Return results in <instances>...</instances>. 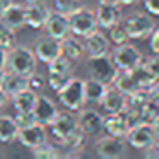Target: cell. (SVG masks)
Listing matches in <instances>:
<instances>
[{
	"instance_id": "1",
	"label": "cell",
	"mask_w": 159,
	"mask_h": 159,
	"mask_svg": "<svg viewBox=\"0 0 159 159\" xmlns=\"http://www.w3.org/2000/svg\"><path fill=\"white\" fill-rule=\"evenodd\" d=\"M36 67H38V58L29 46L16 45L7 52V70L29 77L33 72H36Z\"/></svg>"
},
{
	"instance_id": "2",
	"label": "cell",
	"mask_w": 159,
	"mask_h": 159,
	"mask_svg": "<svg viewBox=\"0 0 159 159\" xmlns=\"http://www.w3.org/2000/svg\"><path fill=\"white\" fill-rule=\"evenodd\" d=\"M58 101L65 110L69 111H79L86 103L84 98V79L80 77H70L69 82L57 93Z\"/></svg>"
},
{
	"instance_id": "3",
	"label": "cell",
	"mask_w": 159,
	"mask_h": 159,
	"mask_svg": "<svg viewBox=\"0 0 159 159\" xmlns=\"http://www.w3.org/2000/svg\"><path fill=\"white\" fill-rule=\"evenodd\" d=\"M87 74L89 77H94L98 80H103L104 84H113V80L118 75V69L115 65L110 53L99 57H89L87 60Z\"/></svg>"
},
{
	"instance_id": "4",
	"label": "cell",
	"mask_w": 159,
	"mask_h": 159,
	"mask_svg": "<svg viewBox=\"0 0 159 159\" xmlns=\"http://www.w3.org/2000/svg\"><path fill=\"white\" fill-rule=\"evenodd\" d=\"M69 24H70V33L79 38H84L89 33H93L94 29H98V21L94 11H91L89 7H77L74 12L69 14Z\"/></svg>"
},
{
	"instance_id": "5",
	"label": "cell",
	"mask_w": 159,
	"mask_h": 159,
	"mask_svg": "<svg viewBox=\"0 0 159 159\" xmlns=\"http://www.w3.org/2000/svg\"><path fill=\"white\" fill-rule=\"evenodd\" d=\"M121 24L125 26L130 39L149 38L151 33L154 31V28H156V22H154V19L151 17L149 12L147 14H145V12H134V14L127 16Z\"/></svg>"
},
{
	"instance_id": "6",
	"label": "cell",
	"mask_w": 159,
	"mask_h": 159,
	"mask_svg": "<svg viewBox=\"0 0 159 159\" xmlns=\"http://www.w3.org/2000/svg\"><path fill=\"white\" fill-rule=\"evenodd\" d=\"M111 58L118 70H134L144 62V55L139 52L137 46L130 45V43L116 45L111 52Z\"/></svg>"
},
{
	"instance_id": "7",
	"label": "cell",
	"mask_w": 159,
	"mask_h": 159,
	"mask_svg": "<svg viewBox=\"0 0 159 159\" xmlns=\"http://www.w3.org/2000/svg\"><path fill=\"white\" fill-rule=\"evenodd\" d=\"M94 151L99 157L103 159H120L125 157L128 152V145L125 139L115 137V135H103L96 140L94 144Z\"/></svg>"
},
{
	"instance_id": "8",
	"label": "cell",
	"mask_w": 159,
	"mask_h": 159,
	"mask_svg": "<svg viewBox=\"0 0 159 159\" xmlns=\"http://www.w3.org/2000/svg\"><path fill=\"white\" fill-rule=\"evenodd\" d=\"M128 145H132L134 149H147L156 142V132L154 125L151 121H139L134 123L132 128L128 130L127 137H125Z\"/></svg>"
},
{
	"instance_id": "9",
	"label": "cell",
	"mask_w": 159,
	"mask_h": 159,
	"mask_svg": "<svg viewBox=\"0 0 159 159\" xmlns=\"http://www.w3.org/2000/svg\"><path fill=\"white\" fill-rule=\"evenodd\" d=\"M77 127L87 137L89 135L96 137V135H99L104 130V116L98 110H93V108H86V110L80 108L79 116H77Z\"/></svg>"
},
{
	"instance_id": "10",
	"label": "cell",
	"mask_w": 159,
	"mask_h": 159,
	"mask_svg": "<svg viewBox=\"0 0 159 159\" xmlns=\"http://www.w3.org/2000/svg\"><path fill=\"white\" fill-rule=\"evenodd\" d=\"M33 52H34L38 62H43L48 65L50 62L57 58V57L62 55V45H60V39H55L52 36H39L34 41L33 46Z\"/></svg>"
},
{
	"instance_id": "11",
	"label": "cell",
	"mask_w": 159,
	"mask_h": 159,
	"mask_svg": "<svg viewBox=\"0 0 159 159\" xmlns=\"http://www.w3.org/2000/svg\"><path fill=\"white\" fill-rule=\"evenodd\" d=\"M17 140L21 142L22 147L33 149L43 145L46 140H48V134H46V127L41 123H33V125H28V127H22L19 128V134H17Z\"/></svg>"
},
{
	"instance_id": "12",
	"label": "cell",
	"mask_w": 159,
	"mask_h": 159,
	"mask_svg": "<svg viewBox=\"0 0 159 159\" xmlns=\"http://www.w3.org/2000/svg\"><path fill=\"white\" fill-rule=\"evenodd\" d=\"M132 128V120L127 110L116 111V113H108L104 116V130L108 135H115V137L125 139L128 130Z\"/></svg>"
},
{
	"instance_id": "13",
	"label": "cell",
	"mask_w": 159,
	"mask_h": 159,
	"mask_svg": "<svg viewBox=\"0 0 159 159\" xmlns=\"http://www.w3.org/2000/svg\"><path fill=\"white\" fill-rule=\"evenodd\" d=\"M45 31L48 36L55 39H63L65 36L70 34V24H69V16L63 14V12L53 11L50 12L48 19L45 22Z\"/></svg>"
},
{
	"instance_id": "14",
	"label": "cell",
	"mask_w": 159,
	"mask_h": 159,
	"mask_svg": "<svg viewBox=\"0 0 159 159\" xmlns=\"http://www.w3.org/2000/svg\"><path fill=\"white\" fill-rule=\"evenodd\" d=\"M33 113H34V118L38 123L45 125V127H50L53 120L58 115V108H57L55 101L48 96H43V94H38V99L34 103V108H33Z\"/></svg>"
},
{
	"instance_id": "15",
	"label": "cell",
	"mask_w": 159,
	"mask_h": 159,
	"mask_svg": "<svg viewBox=\"0 0 159 159\" xmlns=\"http://www.w3.org/2000/svg\"><path fill=\"white\" fill-rule=\"evenodd\" d=\"M110 38L98 29L84 36V48H86L87 57H99L110 53Z\"/></svg>"
},
{
	"instance_id": "16",
	"label": "cell",
	"mask_w": 159,
	"mask_h": 159,
	"mask_svg": "<svg viewBox=\"0 0 159 159\" xmlns=\"http://www.w3.org/2000/svg\"><path fill=\"white\" fill-rule=\"evenodd\" d=\"M77 128V118L72 116L67 111H58L57 118L50 123V130H52V135L57 139V140H62L65 139L69 134H72Z\"/></svg>"
},
{
	"instance_id": "17",
	"label": "cell",
	"mask_w": 159,
	"mask_h": 159,
	"mask_svg": "<svg viewBox=\"0 0 159 159\" xmlns=\"http://www.w3.org/2000/svg\"><path fill=\"white\" fill-rule=\"evenodd\" d=\"M50 9L43 2H33V4L24 5V14H26V26L33 29H41L45 26L46 19L50 16Z\"/></svg>"
},
{
	"instance_id": "18",
	"label": "cell",
	"mask_w": 159,
	"mask_h": 159,
	"mask_svg": "<svg viewBox=\"0 0 159 159\" xmlns=\"http://www.w3.org/2000/svg\"><path fill=\"white\" fill-rule=\"evenodd\" d=\"M99 104L106 113L123 111L125 108H127V104H128V96L125 93H121L118 87H108Z\"/></svg>"
},
{
	"instance_id": "19",
	"label": "cell",
	"mask_w": 159,
	"mask_h": 159,
	"mask_svg": "<svg viewBox=\"0 0 159 159\" xmlns=\"http://www.w3.org/2000/svg\"><path fill=\"white\" fill-rule=\"evenodd\" d=\"M0 22L5 24L7 28L14 29L16 33L26 26V14H24V5L12 2L2 14H0Z\"/></svg>"
},
{
	"instance_id": "20",
	"label": "cell",
	"mask_w": 159,
	"mask_h": 159,
	"mask_svg": "<svg viewBox=\"0 0 159 159\" xmlns=\"http://www.w3.org/2000/svg\"><path fill=\"white\" fill-rule=\"evenodd\" d=\"M94 14H96L98 28L101 29H110L115 24L121 22V12L118 5H98Z\"/></svg>"
},
{
	"instance_id": "21",
	"label": "cell",
	"mask_w": 159,
	"mask_h": 159,
	"mask_svg": "<svg viewBox=\"0 0 159 159\" xmlns=\"http://www.w3.org/2000/svg\"><path fill=\"white\" fill-rule=\"evenodd\" d=\"M28 87H29V77L28 75L12 72V70H5L4 79H2V89L7 93L9 98H12L14 94L28 89Z\"/></svg>"
},
{
	"instance_id": "22",
	"label": "cell",
	"mask_w": 159,
	"mask_h": 159,
	"mask_svg": "<svg viewBox=\"0 0 159 159\" xmlns=\"http://www.w3.org/2000/svg\"><path fill=\"white\" fill-rule=\"evenodd\" d=\"M113 84H115V87H118L127 96L134 94L139 89H144L140 86V82H139V77L135 74V70H118V75L113 80Z\"/></svg>"
},
{
	"instance_id": "23",
	"label": "cell",
	"mask_w": 159,
	"mask_h": 159,
	"mask_svg": "<svg viewBox=\"0 0 159 159\" xmlns=\"http://www.w3.org/2000/svg\"><path fill=\"white\" fill-rule=\"evenodd\" d=\"M60 45H62V53L65 57H69L70 60H74V62H79L86 53L84 41H80L79 36L72 34V33L69 36H65L63 39H60Z\"/></svg>"
},
{
	"instance_id": "24",
	"label": "cell",
	"mask_w": 159,
	"mask_h": 159,
	"mask_svg": "<svg viewBox=\"0 0 159 159\" xmlns=\"http://www.w3.org/2000/svg\"><path fill=\"white\" fill-rule=\"evenodd\" d=\"M106 89H108V84H104L103 80H98L94 77L84 79V98H86V103L99 104Z\"/></svg>"
},
{
	"instance_id": "25",
	"label": "cell",
	"mask_w": 159,
	"mask_h": 159,
	"mask_svg": "<svg viewBox=\"0 0 159 159\" xmlns=\"http://www.w3.org/2000/svg\"><path fill=\"white\" fill-rule=\"evenodd\" d=\"M86 139H87V135L77 127L72 134H69L65 139L58 140L60 142V149L65 151L67 154H79V152L86 147Z\"/></svg>"
},
{
	"instance_id": "26",
	"label": "cell",
	"mask_w": 159,
	"mask_h": 159,
	"mask_svg": "<svg viewBox=\"0 0 159 159\" xmlns=\"http://www.w3.org/2000/svg\"><path fill=\"white\" fill-rule=\"evenodd\" d=\"M36 99H38V93L28 87V89L12 96V106L16 111H33Z\"/></svg>"
},
{
	"instance_id": "27",
	"label": "cell",
	"mask_w": 159,
	"mask_h": 159,
	"mask_svg": "<svg viewBox=\"0 0 159 159\" xmlns=\"http://www.w3.org/2000/svg\"><path fill=\"white\" fill-rule=\"evenodd\" d=\"M19 134V125L16 120L9 115L0 116V144H11L17 139Z\"/></svg>"
},
{
	"instance_id": "28",
	"label": "cell",
	"mask_w": 159,
	"mask_h": 159,
	"mask_svg": "<svg viewBox=\"0 0 159 159\" xmlns=\"http://www.w3.org/2000/svg\"><path fill=\"white\" fill-rule=\"evenodd\" d=\"M48 70L52 72H62V74H70L74 72V60H70L69 57H65L62 53L60 57H57L53 62L48 63Z\"/></svg>"
},
{
	"instance_id": "29",
	"label": "cell",
	"mask_w": 159,
	"mask_h": 159,
	"mask_svg": "<svg viewBox=\"0 0 159 159\" xmlns=\"http://www.w3.org/2000/svg\"><path fill=\"white\" fill-rule=\"evenodd\" d=\"M70 74H62V72H52L48 70V75H46V84L50 86V89H53L55 93H58L70 79Z\"/></svg>"
},
{
	"instance_id": "30",
	"label": "cell",
	"mask_w": 159,
	"mask_h": 159,
	"mask_svg": "<svg viewBox=\"0 0 159 159\" xmlns=\"http://www.w3.org/2000/svg\"><path fill=\"white\" fill-rule=\"evenodd\" d=\"M108 31H110L108 38H110V41L115 43V45H123V43H128V39H130L127 29H125V26L121 24V22L115 24L113 28H110Z\"/></svg>"
},
{
	"instance_id": "31",
	"label": "cell",
	"mask_w": 159,
	"mask_h": 159,
	"mask_svg": "<svg viewBox=\"0 0 159 159\" xmlns=\"http://www.w3.org/2000/svg\"><path fill=\"white\" fill-rule=\"evenodd\" d=\"M14 46H16V31L0 22V48L9 52Z\"/></svg>"
},
{
	"instance_id": "32",
	"label": "cell",
	"mask_w": 159,
	"mask_h": 159,
	"mask_svg": "<svg viewBox=\"0 0 159 159\" xmlns=\"http://www.w3.org/2000/svg\"><path fill=\"white\" fill-rule=\"evenodd\" d=\"M33 154H34V157H39V159H53L60 156V149L48 144V142H45L43 145L33 149Z\"/></svg>"
},
{
	"instance_id": "33",
	"label": "cell",
	"mask_w": 159,
	"mask_h": 159,
	"mask_svg": "<svg viewBox=\"0 0 159 159\" xmlns=\"http://www.w3.org/2000/svg\"><path fill=\"white\" fill-rule=\"evenodd\" d=\"M80 0H53V7L55 11L63 12V14L69 16L70 12H74L77 7H80Z\"/></svg>"
},
{
	"instance_id": "34",
	"label": "cell",
	"mask_w": 159,
	"mask_h": 159,
	"mask_svg": "<svg viewBox=\"0 0 159 159\" xmlns=\"http://www.w3.org/2000/svg\"><path fill=\"white\" fill-rule=\"evenodd\" d=\"M142 65H144V69L149 72V75H151L152 79L159 80V55L157 53H154V57H151V58H147L145 62H142Z\"/></svg>"
},
{
	"instance_id": "35",
	"label": "cell",
	"mask_w": 159,
	"mask_h": 159,
	"mask_svg": "<svg viewBox=\"0 0 159 159\" xmlns=\"http://www.w3.org/2000/svg\"><path fill=\"white\" fill-rule=\"evenodd\" d=\"M14 120H16V123L19 125V128L36 123V118H34V113H33V111H16Z\"/></svg>"
},
{
	"instance_id": "36",
	"label": "cell",
	"mask_w": 159,
	"mask_h": 159,
	"mask_svg": "<svg viewBox=\"0 0 159 159\" xmlns=\"http://www.w3.org/2000/svg\"><path fill=\"white\" fill-rule=\"evenodd\" d=\"M46 80L43 75H39L38 72H33L31 75H29V87H31L33 91H36V93H39V91L45 87Z\"/></svg>"
},
{
	"instance_id": "37",
	"label": "cell",
	"mask_w": 159,
	"mask_h": 159,
	"mask_svg": "<svg viewBox=\"0 0 159 159\" xmlns=\"http://www.w3.org/2000/svg\"><path fill=\"white\" fill-rule=\"evenodd\" d=\"M149 48L159 55V26H156L154 31L151 33V36H149Z\"/></svg>"
},
{
	"instance_id": "38",
	"label": "cell",
	"mask_w": 159,
	"mask_h": 159,
	"mask_svg": "<svg viewBox=\"0 0 159 159\" xmlns=\"http://www.w3.org/2000/svg\"><path fill=\"white\" fill-rule=\"evenodd\" d=\"M144 7L151 16H159V0H144Z\"/></svg>"
},
{
	"instance_id": "39",
	"label": "cell",
	"mask_w": 159,
	"mask_h": 159,
	"mask_svg": "<svg viewBox=\"0 0 159 159\" xmlns=\"http://www.w3.org/2000/svg\"><path fill=\"white\" fill-rule=\"evenodd\" d=\"M7 70V50L0 48V74Z\"/></svg>"
},
{
	"instance_id": "40",
	"label": "cell",
	"mask_w": 159,
	"mask_h": 159,
	"mask_svg": "<svg viewBox=\"0 0 159 159\" xmlns=\"http://www.w3.org/2000/svg\"><path fill=\"white\" fill-rule=\"evenodd\" d=\"M7 99H9V96H7V93H5L4 89H2V86H0V110L7 104Z\"/></svg>"
},
{
	"instance_id": "41",
	"label": "cell",
	"mask_w": 159,
	"mask_h": 159,
	"mask_svg": "<svg viewBox=\"0 0 159 159\" xmlns=\"http://www.w3.org/2000/svg\"><path fill=\"white\" fill-rule=\"evenodd\" d=\"M98 5H120L118 0H96Z\"/></svg>"
},
{
	"instance_id": "42",
	"label": "cell",
	"mask_w": 159,
	"mask_h": 159,
	"mask_svg": "<svg viewBox=\"0 0 159 159\" xmlns=\"http://www.w3.org/2000/svg\"><path fill=\"white\" fill-rule=\"evenodd\" d=\"M11 4H12V0H0V14H2Z\"/></svg>"
},
{
	"instance_id": "43",
	"label": "cell",
	"mask_w": 159,
	"mask_h": 159,
	"mask_svg": "<svg viewBox=\"0 0 159 159\" xmlns=\"http://www.w3.org/2000/svg\"><path fill=\"white\" fill-rule=\"evenodd\" d=\"M120 2V5H134L137 4V0H118Z\"/></svg>"
},
{
	"instance_id": "44",
	"label": "cell",
	"mask_w": 159,
	"mask_h": 159,
	"mask_svg": "<svg viewBox=\"0 0 159 159\" xmlns=\"http://www.w3.org/2000/svg\"><path fill=\"white\" fill-rule=\"evenodd\" d=\"M26 4H33V2H41V0H24Z\"/></svg>"
},
{
	"instance_id": "45",
	"label": "cell",
	"mask_w": 159,
	"mask_h": 159,
	"mask_svg": "<svg viewBox=\"0 0 159 159\" xmlns=\"http://www.w3.org/2000/svg\"><path fill=\"white\" fill-rule=\"evenodd\" d=\"M5 74V72H4ZM4 74H0V86H2V79H4Z\"/></svg>"
}]
</instances>
